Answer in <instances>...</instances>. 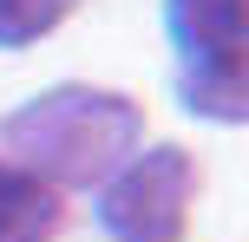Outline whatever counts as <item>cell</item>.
Returning <instances> with one entry per match:
<instances>
[{
	"instance_id": "1",
	"label": "cell",
	"mask_w": 249,
	"mask_h": 242,
	"mask_svg": "<svg viewBox=\"0 0 249 242\" xmlns=\"http://www.w3.org/2000/svg\"><path fill=\"white\" fill-rule=\"evenodd\" d=\"M7 131L13 144H33L39 157H53L66 177H92L138 138V112L112 92H53V98H33Z\"/></svg>"
},
{
	"instance_id": "3",
	"label": "cell",
	"mask_w": 249,
	"mask_h": 242,
	"mask_svg": "<svg viewBox=\"0 0 249 242\" xmlns=\"http://www.w3.org/2000/svg\"><path fill=\"white\" fill-rule=\"evenodd\" d=\"M190 190H197V170L177 144H158V151H138L131 164L112 177L105 190V229L118 242H177L184 236V210Z\"/></svg>"
},
{
	"instance_id": "5",
	"label": "cell",
	"mask_w": 249,
	"mask_h": 242,
	"mask_svg": "<svg viewBox=\"0 0 249 242\" xmlns=\"http://www.w3.org/2000/svg\"><path fill=\"white\" fill-rule=\"evenodd\" d=\"M79 0H0V46H26V39L53 33Z\"/></svg>"
},
{
	"instance_id": "2",
	"label": "cell",
	"mask_w": 249,
	"mask_h": 242,
	"mask_svg": "<svg viewBox=\"0 0 249 242\" xmlns=\"http://www.w3.org/2000/svg\"><path fill=\"white\" fill-rule=\"evenodd\" d=\"M171 39L190 59V105L210 118H243L249 0H171Z\"/></svg>"
},
{
	"instance_id": "4",
	"label": "cell",
	"mask_w": 249,
	"mask_h": 242,
	"mask_svg": "<svg viewBox=\"0 0 249 242\" xmlns=\"http://www.w3.org/2000/svg\"><path fill=\"white\" fill-rule=\"evenodd\" d=\"M59 229V190L39 170L0 164V242H46Z\"/></svg>"
}]
</instances>
